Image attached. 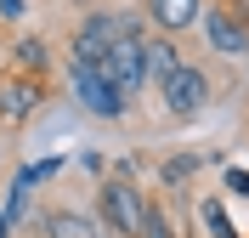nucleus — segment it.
<instances>
[{
    "label": "nucleus",
    "instance_id": "a211bd4d",
    "mask_svg": "<svg viewBox=\"0 0 249 238\" xmlns=\"http://www.w3.org/2000/svg\"><path fill=\"white\" fill-rule=\"evenodd\" d=\"M0 17L12 23V17H23V0H0Z\"/></svg>",
    "mask_w": 249,
    "mask_h": 238
},
{
    "label": "nucleus",
    "instance_id": "423d86ee",
    "mask_svg": "<svg viewBox=\"0 0 249 238\" xmlns=\"http://www.w3.org/2000/svg\"><path fill=\"white\" fill-rule=\"evenodd\" d=\"M142 46H147V40H130V34H119V40H113V51L96 63V68H102V74H108L124 96H130V102L147 91V57H142Z\"/></svg>",
    "mask_w": 249,
    "mask_h": 238
},
{
    "label": "nucleus",
    "instance_id": "f03ea898",
    "mask_svg": "<svg viewBox=\"0 0 249 238\" xmlns=\"http://www.w3.org/2000/svg\"><path fill=\"white\" fill-rule=\"evenodd\" d=\"M159 108H164V119H198L204 108H210V96H215V79H210V68L198 63V57H187L181 68H176L170 79H159Z\"/></svg>",
    "mask_w": 249,
    "mask_h": 238
},
{
    "label": "nucleus",
    "instance_id": "1a4fd4ad",
    "mask_svg": "<svg viewBox=\"0 0 249 238\" xmlns=\"http://www.w3.org/2000/svg\"><path fill=\"white\" fill-rule=\"evenodd\" d=\"M142 12H147L153 34H176V40H187V34L198 29V17H204V0H142Z\"/></svg>",
    "mask_w": 249,
    "mask_h": 238
},
{
    "label": "nucleus",
    "instance_id": "dca6fc26",
    "mask_svg": "<svg viewBox=\"0 0 249 238\" xmlns=\"http://www.w3.org/2000/svg\"><path fill=\"white\" fill-rule=\"evenodd\" d=\"M221 187L238 193V199H249V170H244V165H227V170H221Z\"/></svg>",
    "mask_w": 249,
    "mask_h": 238
},
{
    "label": "nucleus",
    "instance_id": "f257e3e1",
    "mask_svg": "<svg viewBox=\"0 0 249 238\" xmlns=\"http://www.w3.org/2000/svg\"><path fill=\"white\" fill-rule=\"evenodd\" d=\"M142 204H147V193H142V182H136V165H113V170H102L96 176V221H102V233L108 238H136V227H142Z\"/></svg>",
    "mask_w": 249,
    "mask_h": 238
},
{
    "label": "nucleus",
    "instance_id": "aec40b11",
    "mask_svg": "<svg viewBox=\"0 0 249 238\" xmlns=\"http://www.w3.org/2000/svg\"><path fill=\"white\" fill-rule=\"evenodd\" d=\"M29 238H40V233H29Z\"/></svg>",
    "mask_w": 249,
    "mask_h": 238
},
{
    "label": "nucleus",
    "instance_id": "39448f33",
    "mask_svg": "<svg viewBox=\"0 0 249 238\" xmlns=\"http://www.w3.org/2000/svg\"><path fill=\"white\" fill-rule=\"evenodd\" d=\"M119 40V17L113 12H85L68 34V63H102Z\"/></svg>",
    "mask_w": 249,
    "mask_h": 238
},
{
    "label": "nucleus",
    "instance_id": "9b49d317",
    "mask_svg": "<svg viewBox=\"0 0 249 238\" xmlns=\"http://www.w3.org/2000/svg\"><path fill=\"white\" fill-rule=\"evenodd\" d=\"M204 165H210V159H204V153H193V147H187V153H170L164 165H159V193H181L187 182L204 170Z\"/></svg>",
    "mask_w": 249,
    "mask_h": 238
},
{
    "label": "nucleus",
    "instance_id": "20e7f679",
    "mask_svg": "<svg viewBox=\"0 0 249 238\" xmlns=\"http://www.w3.org/2000/svg\"><path fill=\"white\" fill-rule=\"evenodd\" d=\"M46 102H51V79L23 74V68H0V125L23 130Z\"/></svg>",
    "mask_w": 249,
    "mask_h": 238
},
{
    "label": "nucleus",
    "instance_id": "f3484780",
    "mask_svg": "<svg viewBox=\"0 0 249 238\" xmlns=\"http://www.w3.org/2000/svg\"><path fill=\"white\" fill-rule=\"evenodd\" d=\"M215 6H221L227 17H232L238 29H249V0H215Z\"/></svg>",
    "mask_w": 249,
    "mask_h": 238
},
{
    "label": "nucleus",
    "instance_id": "2eb2a0df",
    "mask_svg": "<svg viewBox=\"0 0 249 238\" xmlns=\"http://www.w3.org/2000/svg\"><path fill=\"white\" fill-rule=\"evenodd\" d=\"M62 165H68V159H40V165H29V170H17L12 182H23V187H40V182H51Z\"/></svg>",
    "mask_w": 249,
    "mask_h": 238
},
{
    "label": "nucleus",
    "instance_id": "7ed1b4c3",
    "mask_svg": "<svg viewBox=\"0 0 249 238\" xmlns=\"http://www.w3.org/2000/svg\"><path fill=\"white\" fill-rule=\"evenodd\" d=\"M68 91L79 96V108H85V113L108 119V125H124V119H130V108H136V102H130V96H124L96 63H68Z\"/></svg>",
    "mask_w": 249,
    "mask_h": 238
},
{
    "label": "nucleus",
    "instance_id": "f8f14e48",
    "mask_svg": "<svg viewBox=\"0 0 249 238\" xmlns=\"http://www.w3.org/2000/svg\"><path fill=\"white\" fill-rule=\"evenodd\" d=\"M12 68H23V74H51V46L40 40V34H23V40H12Z\"/></svg>",
    "mask_w": 249,
    "mask_h": 238
},
{
    "label": "nucleus",
    "instance_id": "4468645a",
    "mask_svg": "<svg viewBox=\"0 0 249 238\" xmlns=\"http://www.w3.org/2000/svg\"><path fill=\"white\" fill-rule=\"evenodd\" d=\"M198 221L210 227V238H244V233H238L232 221H227V204H221L215 193H210V199H204V204H198Z\"/></svg>",
    "mask_w": 249,
    "mask_h": 238
},
{
    "label": "nucleus",
    "instance_id": "6e6552de",
    "mask_svg": "<svg viewBox=\"0 0 249 238\" xmlns=\"http://www.w3.org/2000/svg\"><path fill=\"white\" fill-rule=\"evenodd\" d=\"M198 29H204V46L215 51V57H227V63L249 57V29H238L232 17H227V12L215 6V0H204V17H198Z\"/></svg>",
    "mask_w": 249,
    "mask_h": 238
},
{
    "label": "nucleus",
    "instance_id": "ddd939ff",
    "mask_svg": "<svg viewBox=\"0 0 249 238\" xmlns=\"http://www.w3.org/2000/svg\"><path fill=\"white\" fill-rule=\"evenodd\" d=\"M136 238H181V233H176V216H170V204H164V193H147Z\"/></svg>",
    "mask_w": 249,
    "mask_h": 238
},
{
    "label": "nucleus",
    "instance_id": "6ab92c4d",
    "mask_svg": "<svg viewBox=\"0 0 249 238\" xmlns=\"http://www.w3.org/2000/svg\"><path fill=\"white\" fill-rule=\"evenodd\" d=\"M0 238H12V227H6V221H0Z\"/></svg>",
    "mask_w": 249,
    "mask_h": 238
},
{
    "label": "nucleus",
    "instance_id": "9d476101",
    "mask_svg": "<svg viewBox=\"0 0 249 238\" xmlns=\"http://www.w3.org/2000/svg\"><path fill=\"white\" fill-rule=\"evenodd\" d=\"M142 57H147V85H159V79H170L176 68L187 63V51L176 34H147V46H142Z\"/></svg>",
    "mask_w": 249,
    "mask_h": 238
},
{
    "label": "nucleus",
    "instance_id": "0eeeda50",
    "mask_svg": "<svg viewBox=\"0 0 249 238\" xmlns=\"http://www.w3.org/2000/svg\"><path fill=\"white\" fill-rule=\"evenodd\" d=\"M34 233H40V238H108V233H102V221H96V210L62 204V199L34 216Z\"/></svg>",
    "mask_w": 249,
    "mask_h": 238
}]
</instances>
